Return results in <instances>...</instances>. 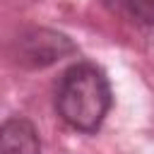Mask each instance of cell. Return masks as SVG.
<instances>
[{
    "label": "cell",
    "mask_w": 154,
    "mask_h": 154,
    "mask_svg": "<svg viewBox=\"0 0 154 154\" xmlns=\"http://www.w3.org/2000/svg\"><path fill=\"white\" fill-rule=\"evenodd\" d=\"M113 103V91L106 72L94 63L70 65L55 84L58 116L79 132H96Z\"/></svg>",
    "instance_id": "cell-1"
},
{
    "label": "cell",
    "mask_w": 154,
    "mask_h": 154,
    "mask_svg": "<svg viewBox=\"0 0 154 154\" xmlns=\"http://www.w3.org/2000/svg\"><path fill=\"white\" fill-rule=\"evenodd\" d=\"M0 154H41V140L31 120L14 116L0 125Z\"/></svg>",
    "instance_id": "cell-2"
},
{
    "label": "cell",
    "mask_w": 154,
    "mask_h": 154,
    "mask_svg": "<svg viewBox=\"0 0 154 154\" xmlns=\"http://www.w3.org/2000/svg\"><path fill=\"white\" fill-rule=\"evenodd\" d=\"M103 5L140 26H154V0H103Z\"/></svg>",
    "instance_id": "cell-3"
}]
</instances>
